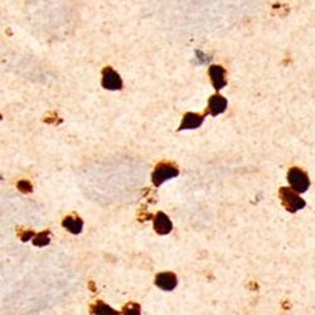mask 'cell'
<instances>
[{"label": "cell", "mask_w": 315, "mask_h": 315, "mask_svg": "<svg viewBox=\"0 0 315 315\" xmlns=\"http://www.w3.org/2000/svg\"><path fill=\"white\" fill-rule=\"evenodd\" d=\"M279 198L281 199L284 208L290 213H295L307 206V202L299 196L293 188L281 187L279 189Z\"/></svg>", "instance_id": "cell-1"}, {"label": "cell", "mask_w": 315, "mask_h": 315, "mask_svg": "<svg viewBox=\"0 0 315 315\" xmlns=\"http://www.w3.org/2000/svg\"><path fill=\"white\" fill-rule=\"evenodd\" d=\"M179 175V169L171 163H159L152 174V182L155 187H160L166 180Z\"/></svg>", "instance_id": "cell-2"}, {"label": "cell", "mask_w": 315, "mask_h": 315, "mask_svg": "<svg viewBox=\"0 0 315 315\" xmlns=\"http://www.w3.org/2000/svg\"><path fill=\"white\" fill-rule=\"evenodd\" d=\"M288 180L291 188L299 194L305 193L310 187V179L308 174L300 168H291L288 171Z\"/></svg>", "instance_id": "cell-3"}, {"label": "cell", "mask_w": 315, "mask_h": 315, "mask_svg": "<svg viewBox=\"0 0 315 315\" xmlns=\"http://www.w3.org/2000/svg\"><path fill=\"white\" fill-rule=\"evenodd\" d=\"M101 84L105 90L109 91H120L122 90V79L115 70L111 67H105L102 70V79Z\"/></svg>", "instance_id": "cell-4"}, {"label": "cell", "mask_w": 315, "mask_h": 315, "mask_svg": "<svg viewBox=\"0 0 315 315\" xmlns=\"http://www.w3.org/2000/svg\"><path fill=\"white\" fill-rule=\"evenodd\" d=\"M209 79L212 82L213 87H215L216 91L222 90L223 87L227 86V79H226V71L222 66L213 65L209 67L208 70Z\"/></svg>", "instance_id": "cell-5"}, {"label": "cell", "mask_w": 315, "mask_h": 315, "mask_svg": "<svg viewBox=\"0 0 315 315\" xmlns=\"http://www.w3.org/2000/svg\"><path fill=\"white\" fill-rule=\"evenodd\" d=\"M155 285L164 291H171L177 288V275L173 272H160L155 276Z\"/></svg>", "instance_id": "cell-6"}, {"label": "cell", "mask_w": 315, "mask_h": 315, "mask_svg": "<svg viewBox=\"0 0 315 315\" xmlns=\"http://www.w3.org/2000/svg\"><path fill=\"white\" fill-rule=\"evenodd\" d=\"M227 109V100L223 96L216 95L211 96L208 100V106H207L206 115H211V116H218V115L223 114Z\"/></svg>", "instance_id": "cell-7"}, {"label": "cell", "mask_w": 315, "mask_h": 315, "mask_svg": "<svg viewBox=\"0 0 315 315\" xmlns=\"http://www.w3.org/2000/svg\"><path fill=\"white\" fill-rule=\"evenodd\" d=\"M207 115H201V114H196V112H187V114L183 116L182 122H180L179 128H178V131H183V130H193V129L199 128V126L203 124L204 117Z\"/></svg>", "instance_id": "cell-8"}, {"label": "cell", "mask_w": 315, "mask_h": 315, "mask_svg": "<svg viewBox=\"0 0 315 315\" xmlns=\"http://www.w3.org/2000/svg\"><path fill=\"white\" fill-rule=\"evenodd\" d=\"M154 230L158 235L164 236L173 231V223L168 216L163 212H158L154 217Z\"/></svg>", "instance_id": "cell-9"}, {"label": "cell", "mask_w": 315, "mask_h": 315, "mask_svg": "<svg viewBox=\"0 0 315 315\" xmlns=\"http://www.w3.org/2000/svg\"><path fill=\"white\" fill-rule=\"evenodd\" d=\"M62 226L72 235H79L83 230V221L77 216H67L63 218Z\"/></svg>", "instance_id": "cell-10"}, {"label": "cell", "mask_w": 315, "mask_h": 315, "mask_svg": "<svg viewBox=\"0 0 315 315\" xmlns=\"http://www.w3.org/2000/svg\"><path fill=\"white\" fill-rule=\"evenodd\" d=\"M91 313L92 314H107V315H117L119 313L116 310H114L112 308H110L109 305H106L105 303L98 302L95 305L91 307Z\"/></svg>", "instance_id": "cell-11"}, {"label": "cell", "mask_w": 315, "mask_h": 315, "mask_svg": "<svg viewBox=\"0 0 315 315\" xmlns=\"http://www.w3.org/2000/svg\"><path fill=\"white\" fill-rule=\"evenodd\" d=\"M51 242V238H49V232H39L36 236L33 237V244L37 246V247H44L47 244Z\"/></svg>", "instance_id": "cell-12"}, {"label": "cell", "mask_w": 315, "mask_h": 315, "mask_svg": "<svg viewBox=\"0 0 315 315\" xmlns=\"http://www.w3.org/2000/svg\"><path fill=\"white\" fill-rule=\"evenodd\" d=\"M124 314L126 315H136L140 314V307L138 304H128L125 308H124Z\"/></svg>", "instance_id": "cell-13"}, {"label": "cell", "mask_w": 315, "mask_h": 315, "mask_svg": "<svg viewBox=\"0 0 315 315\" xmlns=\"http://www.w3.org/2000/svg\"><path fill=\"white\" fill-rule=\"evenodd\" d=\"M18 189L23 193H30L33 190V187L28 180H20V182H18Z\"/></svg>", "instance_id": "cell-14"}, {"label": "cell", "mask_w": 315, "mask_h": 315, "mask_svg": "<svg viewBox=\"0 0 315 315\" xmlns=\"http://www.w3.org/2000/svg\"><path fill=\"white\" fill-rule=\"evenodd\" d=\"M34 236H36V234H34L33 231H25L23 235L19 234L20 239H22L23 242H27V241H29V239H33V237Z\"/></svg>", "instance_id": "cell-15"}]
</instances>
